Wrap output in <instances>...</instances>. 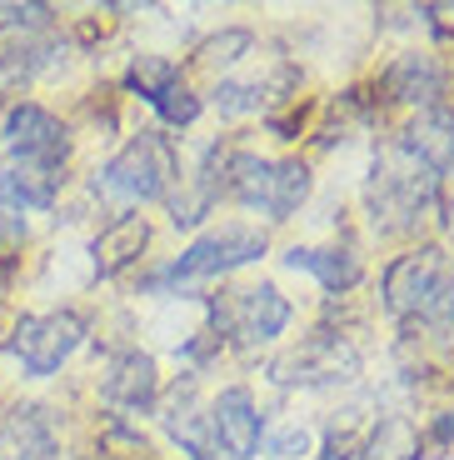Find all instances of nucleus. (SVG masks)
Listing matches in <instances>:
<instances>
[{
	"instance_id": "2eb2a0df",
	"label": "nucleus",
	"mask_w": 454,
	"mask_h": 460,
	"mask_svg": "<svg viewBox=\"0 0 454 460\" xmlns=\"http://www.w3.org/2000/svg\"><path fill=\"white\" fill-rule=\"evenodd\" d=\"M380 91H385V101H405V105L430 111V105L440 101V91H444V70H440V60H434V56L409 50V56H399V60H389V66H385Z\"/></svg>"
},
{
	"instance_id": "0eeeda50",
	"label": "nucleus",
	"mask_w": 454,
	"mask_h": 460,
	"mask_svg": "<svg viewBox=\"0 0 454 460\" xmlns=\"http://www.w3.org/2000/svg\"><path fill=\"white\" fill-rule=\"evenodd\" d=\"M354 370H360L354 345L340 341V335H329V331H319V335H310V341H300L295 350H284L270 366V376L280 380V385H310V391H319V385L350 380Z\"/></svg>"
},
{
	"instance_id": "f03ea898",
	"label": "nucleus",
	"mask_w": 454,
	"mask_h": 460,
	"mask_svg": "<svg viewBox=\"0 0 454 460\" xmlns=\"http://www.w3.org/2000/svg\"><path fill=\"white\" fill-rule=\"evenodd\" d=\"M440 206V175L424 171L405 146L375 155V171L364 185V210L380 235H415L420 220Z\"/></svg>"
},
{
	"instance_id": "4468645a",
	"label": "nucleus",
	"mask_w": 454,
	"mask_h": 460,
	"mask_svg": "<svg viewBox=\"0 0 454 460\" xmlns=\"http://www.w3.org/2000/svg\"><path fill=\"white\" fill-rule=\"evenodd\" d=\"M150 245V220L140 210H120L110 226H100V235L91 241V255H95V276L100 280H115L120 270L140 261V251Z\"/></svg>"
},
{
	"instance_id": "9d476101",
	"label": "nucleus",
	"mask_w": 454,
	"mask_h": 460,
	"mask_svg": "<svg viewBox=\"0 0 454 460\" xmlns=\"http://www.w3.org/2000/svg\"><path fill=\"white\" fill-rule=\"evenodd\" d=\"M65 185V165H46L31 155H0V206L5 210H50Z\"/></svg>"
},
{
	"instance_id": "6e6552de",
	"label": "nucleus",
	"mask_w": 454,
	"mask_h": 460,
	"mask_svg": "<svg viewBox=\"0 0 454 460\" xmlns=\"http://www.w3.org/2000/svg\"><path fill=\"white\" fill-rule=\"evenodd\" d=\"M210 436L225 460H255L265 440V415L245 385H225L210 405Z\"/></svg>"
},
{
	"instance_id": "f3484780",
	"label": "nucleus",
	"mask_w": 454,
	"mask_h": 460,
	"mask_svg": "<svg viewBox=\"0 0 454 460\" xmlns=\"http://www.w3.org/2000/svg\"><path fill=\"white\" fill-rule=\"evenodd\" d=\"M284 265L315 276L329 296H345V290H354L364 280V261L350 245H295V251L284 255Z\"/></svg>"
},
{
	"instance_id": "aec40b11",
	"label": "nucleus",
	"mask_w": 454,
	"mask_h": 460,
	"mask_svg": "<svg viewBox=\"0 0 454 460\" xmlns=\"http://www.w3.org/2000/svg\"><path fill=\"white\" fill-rule=\"evenodd\" d=\"M175 75H180V66H175V60H165V56H140L135 66H130L126 85H130V91H140V95L150 101V95L165 91V85H170Z\"/></svg>"
},
{
	"instance_id": "a211bd4d",
	"label": "nucleus",
	"mask_w": 454,
	"mask_h": 460,
	"mask_svg": "<svg viewBox=\"0 0 454 460\" xmlns=\"http://www.w3.org/2000/svg\"><path fill=\"white\" fill-rule=\"evenodd\" d=\"M250 50H255V35L240 31V25H230V31L200 40V50H195V66H205V70H230L235 60L250 56Z\"/></svg>"
},
{
	"instance_id": "f257e3e1",
	"label": "nucleus",
	"mask_w": 454,
	"mask_h": 460,
	"mask_svg": "<svg viewBox=\"0 0 454 460\" xmlns=\"http://www.w3.org/2000/svg\"><path fill=\"white\" fill-rule=\"evenodd\" d=\"M385 311L405 331L450 335L454 331V255L440 251V245L399 255L385 270Z\"/></svg>"
},
{
	"instance_id": "dca6fc26",
	"label": "nucleus",
	"mask_w": 454,
	"mask_h": 460,
	"mask_svg": "<svg viewBox=\"0 0 454 460\" xmlns=\"http://www.w3.org/2000/svg\"><path fill=\"white\" fill-rule=\"evenodd\" d=\"M399 146H405L409 155L424 165V171L454 175V111H444V105L420 111L415 120H409V130H405V140H399Z\"/></svg>"
},
{
	"instance_id": "9b49d317",
	"label": "nucleus",
	"mask_w": 454,
	"mask_h": 460,
	"mask_svg": "<svg viewBox=\"0 0 454 460\" xmlns=\"http://www.w3.org/2000/svg\"><path fill=\"white\" fill-rule=\"evenodd\" d=\"M195 395H200L195 376L175 380L170 395H165V405H160V420H165V430L175 436V446H180L185 456H195V460H225L215 450V436H210V411H200Z\"/></svg>"
},
{
	"instance_id": "6ab92c4d",
	"label": "nucleus",
	"mask_w": 454,
	"mask_h": 460,
	"mask_svg": "<svg viewBox=\"0 0 454 460\" xmlns=\"http://www.w3.org/2000/svg\"><path fill=\"white\" fill-rule=\"evenodd\" d=\"M150 105H155V115L165 120V126H190L195 115H200V95H195L190 85L180 81V75H175V81L165 85V91L150 95Z\"/></svg>"
},
{
	"instance_id": "1a4fd4ad",
	"label": "nucleus",
	"mask_w": 454,
	"mask_h": 460,
	"mask_svg": "<svg viewBox=\"0 0 454 460\" xmlns=\"http://www.w3.org/2000/svg\"><path fill=\"white\" fill-rule=\"evenodd\" d=\"M11 155H31V161H46V165H65L70 161V130L65 120L46 111L35 101H21L5 111V126H0Z\"/></svg>"
},
{
	"instance_id": "f8f14e48",
	"label": "nucleus",
	"mask_w": 454,
	"mask_h": 460,
	"mask_svg": "<svg viewBox=\"0 0 454 460\" xmlns=\"http://www.w3.org/2000/svg\"><path fill=\"white\" fill-rule=\"evenodd\" d=\"M56 415L46 405H15L0 415V460H56Z\"/></svg>"
},
{
	"instance_id": "20e7f679",
	"label": "nucleus",
	"mask_w": 454,
	"mask_h": 460,
	"mask_svg": "<svg viewBox=\"0 0 454 460\" xmlns=\"http://www.w3.org/2000/svg\"><path fill=\"white\" fill-rule=\"evenodd\" d=\"M265 230L260 226H245V220H230L220 230H205L200 241L190 245L185 255H175L165 270L145 276L140 286L145 290H165V286H185V280H215V276H230L240 265H250L265 255Z\"/></svg>"
},
{
	"instance_id": "ddd939ff",
	"label": "nucleus",
	"mask_w": 454,
	"mask_h": 460,
	"mask_svg": "<svg viewBox=\"0 0 454 460\" xmlns=\"http://www.w3.org/2000/svg\"><path fill=\"white\" fill-rule=\"evenodd\" d=\"M100 395L120 411H150L160 401V370L145 350H115L100 376Z\"/></svg>"
},
{
	"instance_id": "412c9836",
	"label": "nucleus",
	"mask_w": 454,
	"mask_h": 460,
	"mask_svg": "<svg viewBox=\"0 0 454 460\" xmlns=\"http://www.w3.org/2000/svg\"><path fill=\"white\" fill-rule=\"evenodd\" d=\"M270 456H280V460H300V456H310V430L300 426V420H284V426L270 436Z\"/></svg>"
},
{
	"instance_id": "423d86ee",
	"label": "nucleus",
	"mask_w": 454,
	"mask_h": 460,
	"mask_svg": "<svg viewBox=\"0 0 454 460\" xmlns=\"http://www.w3.org/2000/svg\"><path fill=\"white\" fill-rule=\"evenodd\" d=\"M210 311H215V331L210 335L215 341H235V345H270L290 325V300L270 280L230 290L225 300H210Z\"/></svg>"
},
{
	"instance_id": "5701e85b",
	"label": "nucleus",
	"mask_w": 454,
	"mask_h": 460,
	"mask_svg": "<svg viewBox=\"0 0 454 460\" xmlns=\"http://www.w3.org/2000/svg\"><path fill=\"white\" fill-rule=\"evenodd\" d=\"M0 241H25V220L21 216H15V210H5V206H0Z\"/></svg>"
},
{
	"instance_id": "7ed1b4c3",
	"label": "nucleus",
	"mask_w": 454,
	"mask_h": 460,
	"mask_svg": "<svg viewBox=\"0 0 454 460\" xmlns=\"http://www.w3.org/2000/svg\"><path fill=\"white\" fill-rule=\"evenodd\" d=\"M180 185V150L165 130H140L95 171L91 190L110 200H165Z\"/></svg>"
},
{
	"instance_id": "39448f33",
	"label": "nucleus",
	"mask_w": 454,
	"mask_h": 460,
	"mask_svg": "<svg viewBox=\"0 0 454 460\" xmlns=\"http://www.w3.org/2000/svg\"><path fill=\"white\" fill-rule=\"evenodd\" d=\"M85 345V321L75 311H46V315H21L5 335V350L21 360L25 376L46 380Z\"/></svg>"
},
{
	"instance_id": "4be33fe9",
	"label": "nucleus",
	"mask_w": 454,
	"mask_h": 460,
	"mask_svg": "<svg viewBox=\"0 0 454 460\" xmlns=\"http://www.w3.org/2000/svg\"><path fill=\"white\" fill-rule=\"evenodd\" d=\"M360 450H364V440L354 436V430H325V446L315 450V460H360Z\"/></svg>"
}]
</instances>
